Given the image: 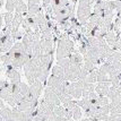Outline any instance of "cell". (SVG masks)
I'll return each mask as SVG.
<instances>
[{
  "label": "cell",
  "instance_id": "cell-35",
  "mask_svg": "<svg viewBox=\"0 0 121 121\" xmlns=\"http://www.w3.org/2000/svg\"><path fill=\"white\" fill-rule=\"evenodd\" d=\"M109 57H111V58H113V59H117V60H119V61H121V52H120V51L112 50Z\"/></svg>",
  "mask_w": 121,
  "mask_h": 121
},
{
  "label": "cell",
  "instance_id": "cell-48",
  "mask_svg": "<svg viewBox=\"0 0 121 121\" xmlns=\"http://www.w3.org/2000/svg\"><path fill=\"white\" fill-rule=\"evenodd\" d=\"M95 1H96V2H97V1H102V0H95Z\"/></svg>",
  "mask_w": 121,
  "mask_h": 121
},
{
  "label": "cell",
  "instance_id": "cell-27",
  "mask_svg": "<svg viewBox=\"0 0 121 121\" xmlns=\"http://www.w3.org/2000/svg\"><path fill=\"white\" fill-rule=\"evenodd\" d=\"M14 14L13 13H9L7 11L6 14H4V19H5V24H6V27H10L11 23H13V19H14Z\"/></svg>",
  "mask_w": 121,
  "mask_h": 121
},
{
  "label": "cell",
  "instance_id": "cell-16",
  "mask_svg": "<svg viewBox=\"0 0 121 121\" xmlns=\"http://www.w3.org/2000/svg\"><path fill=\"white\" fill-rule=\"evenodd\" d=\"M39 62H40L41 67L45 69H50L51 62H52V54H41Z\"/></svg>",
  "mask_w": 121,
  "mask_h": 121
},
{
  "label": "cell",
  "instance_id": "cell-15",
  "mask_svg": "<svg viewBox=\"0 0 121 121\" xmlns=\"http://www.w3.org/2000/svg\"><path fill=\"white\" fill-rule=\"evenodd\" d=\"M104 37H105L108 44L111 45V47L116 45V43L119 41V36H118V34H117L113 30H110V31L106 32V34L104 35Z\"/></svg>",
  "mask_w": 121,
  "mask_h": 121
},
{
  "label": "cell",
  "instance_id": "cell-46",
  "mask_svg": "<svg viewBox=\"0 0 121 121\" xmlns=\"http://www.w3.org/2000/svg\"><path fill=\"white\" fill-rule=\"evenodd\" d=\"M2 6H4V0H0V9L2 8Z\"/></svg>",
  "mask_w": 121,
  "mask_h": 121
},
{
  "label": "cell",
  "instance_id": "cell-17",
  "mask_svg": "<svg viewBox=\"0 0 121 121\" xmlns=\"http://www.w3.org/2000/svg\"><path fill=\"white\" fill-rule=\"evenodd\" d=\"M111 101L112 100H116L118 97H121V86H111L110 87V91L109 93L106 95Z\"/></svg>",
  "mask_w": 121,
  "mask_h": 121
},
{
  "label": "cell",
  "instance_id": "cell-39",
  "mask_svg": "<svg viewBox=\"0 0 121 121\" xmlns=\"http://www.w3.org/2000/svg\"><path fill=\"white\" fill-rule=\"evenodd\" d=\"M116 27H118V28H120V27H121V13H119V16L117 17Z\"/></svg>",
  "mask_w": 121,
  "mask_h": 121
},
{
  "label": "cell",
  "instance_id": "cell-1",
  "mask_svg": "<svg viewBox=\"0 0 121 121\" xmlns=\"http://www.w3.org/2000/svg\"><path fill=\"white\" fill-rule=\"evenodd\" d=\"M32 58V56L26 51L24 44L22 42H16L8 52L0 56V60L6 66H11L18 69L24 67V65Z\"/></svg>",
  "mask_w": 121,
  "mask_h": 121
},
{
  "label": "cell",
  "instance_id": "cell-37",
  "mask_svg": "<svg viewBox=\"0 0 121 121\" xmlns=\"http://www.w3.org/2000/svg\"><path fill=\"white\" fill-rule=\"evenodd\" d=\"M95 121H112V118H111V116H103L101 117V118H99V119H96Z\"/></svg>",
  "mask_w": 121,
  "mask_h": 121
},
{
  "label": "cell",
  "instance_id": "cell-20",
  "mask_svg": "<svg viewBox=\"0 0 121 121\" xmlns=\"http://www.w3.org/2000/svg\"><path fill=\"white\" fill-rule=\"evenodd\" d=\"M69 59H70L71 65H77V66H80V67H83V65H84V59L80 56V53L78 52H71Z\"/></svg>",
  "mask_w": 121,
  "mask_h": 121
},
{
  "label": "cell",
  "instance_id": "cell-22",
  "mask_svg": "<svg viewBox=\"0 0 121 121\" xmlns=\"http://www.w3.org/2000/svg\"><path fill=\"white\" fill-rule=\"evenodd\" d=\"M93 92H95L94 84H91V83H83V97H84V99L88 97V95L92 94Z\"/></svg>",
  "mask_w": 121,
  "mask_h": 121
},
{
  "label": "cell",
  "instance_id": "cell-34",
  "mask_svg": "<svg viewBox=\"0 0 121 121\" xmlns=\"http://www.w3.org/2000/svg\"><path fill=\"white\" fill-rule=\"evenodd\" d=\"M109 1H110V6L112 9H117L119 13H121V0L120 1H111V0H109Z\"/></svg>",
  "mask_w": 121,
  "mask_h": 121
},
{
  "label": "cell",
  "instance_id": "cell-10",
  "mask_svg": "<svg viewBox=\"0 0 121 121\" xmlns=\"http://www.w3.org/2000/svg\"><path fill=\"white\" fill-rule=\"evenodd\" d=\"M82 67L77 65H71L67 69H65V79L68 82H76V79H78V76L80 74Z\"/></svg>",
  "mask_w": 121,
  "mask_h": 121
},
{
  "label": "cell",
  "instance_id": "cell-33",
  "mask_svg": "<svg viewBox=\"0 0 121 121\" xmlns=\"http://www.w3.org/2000/svg\"><path fill=\"white\" fill-rule=\"evenodd\" d=\"M19 88H21L22 95L24 96V95H26L27 93H28V91H30V86H28L26 83H23V82H21V84H19Z\"/></svg>",
  "mask_w": 121,
  "mask_h": 121
},
{
  "label": "cell",
  "instance_id": "cell-6",
  "mask_svg": "<svg viewBox=\"0 0 121 121\" xmlns=\"http://www.w3.org/2000/svg\"><path fill=\"white\" fill-rule=\"evenodd\" d=\"M74 10L75 6L74 5H68L66 7H61V8H52V14L56 21L61 23L63 21H67L69 18L74 17Z\"/></svg>",
  "mask_w": 121,
  "mask_h": 121
},
{
  "label": "cell",
  "instance_id": "cell-2",
  "mask_svg": "<svg viewBox=\"0 0 121 121\" xmlns=\"http://www.w3.org/2000/svg\"><path fill=\"white\" fill-rule=\"evenodd\" d=\"M39 60H40V58H31L23 67L24 73H25V77H26L30 84L37 80V69L40 66Z\"/></svg>",
  "mask_w": 121,
  "mask_h": 121
},
{
  "label": "cell",
  "instance_id": "cell-42",
  "mask_svg": "<svg viewBox=\"0 0 121 121\" xmlns=\"http://www.w3.org/2000/svg\"><path fill=\"white\" fill-rule=\"evenodd\" d=\"M43 4L45 7H48L49 5H51V0H43Z\"/></svg>",
  "mask_w": 121,
  "mask_h": 121
},
{
  "label": "cell",
  "instance_id": "cell-28",
  "mask_svg": "<svg viewBox=\"0 0 121 121\" xmlns=\"http://www.w3.org/2000/svg\"><path fill=\"white\" fill-rule=\"evenodd\" d=\"M82 110H80V106H78V105H76L73 109V119L74 120H76V121H79L80 119H82Z\"/></svg>",
  "mask_w": 121,
  "mask_h": 121
},
{
  "label": "cell",
  "instance_id": "cell-40",
  "mask_svg": "<svg viewBox=\"0 0 121 121\" xmlns=\"http://www.w3.org/2000/svg\"><path fill=\"white\" fill-rule=\"evenodd\" d=\"M54 121H69L66 117H59V116H56L54 117Z\"/></svg>",
  "mask_w": 121,
  "mask_h": 121
},
{
  "label": "cell",
  "instance_id": "cell-3",
  "mask_svg": "<svg viewBox=\"0 0 121 121\" xmlns=\"http://www.w3.org/2000/svg\"><path fill=\"white\" fill-rule=\"evenodd\" d=\"M94 14L103 17L106 21L112 22L113 18V9L111 8L109 0H102L97 1L94 6Z\"/></svg>",
  "mask_w": 121,
  "mask_h": 121
},
{
  "label": "cell",
  "instance_id": "cell-7",
  "mask_svg": "<svg viewBox=\"0 0 121 121\" xmlns=\"http://www.w3.org/2000/svg\"><path fill=\"white\" fill-rule=\"evenodd\" d=\"M68 80H66V79H60L58 77H56V76H51V77H49L47 80V86H50V87H52L53 90L56 91V93L59 95H61L62 93H67V87H68Z\"/></svg>",
  "mask_w": 121,
  "mask_h": 121
},
{
  "label": "cell",
  "instance_id": "cell-31",
  "mask_svg": "<svg viewBox=\"0 0 121 121\" xmlns=\"http://www.w3.org/2000/svg\"><path fill=\"white\" fill-rule=\"evenodd\" d=\"M54 116H59V117H66V109L61 105H58L54 108Z\"/></svg>",
  "mask_w": 121,
  "mask_h": 121
},
{
  "label": "cell",
  "instance_id": "cell-41",
  "mask_svg": "<svg viewBox=\"0 0 121 121\" xmlns=\"http://www.w3.org/2000/svg\"><path fill=\"white\" fill-rule=\"evenodd\" d=\"M5 84H6V80H2V79H0V91L2 90L4 87H5Z\"/></svg>",
  "mask_w": 121,
  "mask_h": 121
},
{
  "label": "cell",
  "instance_id": "cell-23",
  "mask_svg": "<svg viewBox=\"0 0 121 121\" xmlns=\"http://www.w3.org/2000/svg\"><path fill=\"white\" fill-rule=\"evenodd\" d=\"M52 75L60 79H65V69L57 65V66H54L52 68Z\"/></svg>",
  "mask_w": 121,
  "mask_h": 121
},
{
  "label": "cell",
  "instance_id": "cell-13",
  "mask_svg": "<svg viewBox=\"0 0 121 121\" xmlns=\"http://www.w3.org/2000/svg\"><path fill=\"white\" fill-rule=\"evenodd\" d=\"M41 52L42 54H52L53 52V43L52 39H41Z\"/></svg>",
  "mask_w": 121,
  "mask_h": 121
},
{
  "label": "cell",
  "instance_id": "cell-11",
  "mask_svg": "<svg viewBox=\"0 0 121 121\" xmlns=\"http://www.w3.org/2000/svg\"><path fill=\"white\" fill-rule=\"evenodd\" d=\"M44 100L48 101V102H50V103L53 104L54 106H58L61 104L58 94H57L56 91L53 90L52 87H50V86H47V88L44 91Z\"/></svg>",
  "mask_w": 121,
  "mask_h": 121
},
{
  "label": "cell",
  "instance_id": "cell-29",
  "mask_svg": "<svg viewBox=\"0 0 121 121\" xmlns=\"http://www.w3.org/2000/svg\"><path fill=\"white\" fill-rule=\"evenodd\" d=\"M62 104V106L66 109V110H73L75 106L77 105V103H76V101L73 100V99H70V100H67L66 102H63V103H61Z\"/></svg>",
  "mask_w": 121,
  "mask_h": 121
},
{
  "label": "cell",
  "instance_id": "cell-38",
  "mask_svg": "<svg viewBox=\"0 0 121 121\" xmlns=\"http://www.w3.org/2000/svg\"><path fill=\"white\" fill-rule=\"evenodd\" d=\"M112 48H113L116 51H120V52H121V37L119 39V41L116 43V45H113Z\"/></svg>",
  "mask_w": 121,
  "mask_h": 121
},
{
  "label": "cell",
  "instance_id": "cell-45",
  "mask_svg": "<svg viewBox=\"0 0 121 121\" xmlns=\"http://www.w3.org/2000/svg\"><path fill=\"white\" fill-rule=\"evenodd\" d=\"M79 121H95V120L92 119V118H86V119H83V120H79Z\"/></svg>",
  "mask_w": 121,
  "mask_h": 121
},
{
  "label": "cell",
  "instance_id": "cell-30",
  "mask_svg": "<svg viewBox=\"0 0 121 121\" xmlns=\"http://www.w3.org/2000/svg\"><path fill=\"white\" fill-rule=\"evenodd\" d=\"M16 1H17V0H6V10L9 11V13L15 11Z\"/></svg>",
  "mask_w": 121,
  "mask_h": 121
},
{
  "label": "cell",
  "instance_id": "cell-21",
  "mask_svg": "<svg viewBox=\"0 0 121 121\" xmlns=\"http://www.w3.org/2000/svg\"><path fill=\"white\" fill-rule=\"evenodd\" d=\"M97 74H99V70L94 69L88 73V75L85 77L83 80H80L82 83H91V84H94L95 82H97Z\"/></svg>",
  "mask_w": 121,
  "mask_h": 121
},
{
  "label": "cell",
  "instance_id": "cell-49",
  "mask_svg": "<svg viewBox=\"0 0 121 121\" xmlns=\"http://www.w3.org/2000/svg\"><path fill=\"white\" fill-rule=\"evenodd\" d=\"M74 1H75V0H74Z\"/></svg>",
  "mask_w": 121,
  "mask_h": 121
},
{
  "label": "cell",
  "instance_id": "cell-24",
  "mask_svg": "<svg viewBox=\"0 0 121 121\" xmlns=\"http://www.w3.org/2000/svg\"><path fill=\"white\" fill-rule=\"evenodd\" d=\"M68 5H69L68 0H51L52 8H61V7H66Z\"/></svg>",
  "mask_w": 121,
  "mask_h": 121
},
{
  "label": "cell",
  "instance_id": "cell-36",
  "mask_svg": "<svg viewBox=\"0 0 121 121\" xmlns=\"http://www.w3.org/2000/svg\"><path fill=\"white\" fill-rule=\"evenodd\" d=\"M79 5H85V6H92L94 4L95 0H78Z\"/></svg>",
  "mask_w": 121,
  "mask_h": 121
},
{
  "label": "cell",
  "instance_id": "cell-12",
  "mask_svg": "<svg viewBox=\"0 0 121 121\" xmlns=\"http://www.w3.org/2000/svg\"><path fill=\"white\" fill-rule=\"evenodd\" d=\"M7 77L11 83H21V74L16 68L11 66H7Z\"/></svg>",
  "mask_w": 121,
  "mask_h": 121
},
{
  "label": "cell",
  "instance_id": "cell-25",
  "mask_svg": "<svg viewBox=\"0 0 121 121\" xmlns=\"http://www.w3.org/2000/svg\"><path fill=\"white\" fill-rule=\"evenodd\" d=\"M41 11V7L39 4H28V14L36 15Z\"/></svg>",
  "mask_w": 121,
  "mask_h": 121
},
{
  "label": "cell",
  "instance_id": "cell-47",
  "mask_svg": "<svg viewBox=\"0 0 121 121\" xmlns=\"http://www.w3.org/2000/svg\"><path fill=\"white\" fill-rule=\"evenodd\" d=\"M111 1H120V0H111Z\"/></svg>",
  "mask_w": 121,
  "mask_h": 121
},
{
  "label": "cell",
  "instance_id": "cell-19",
  "mask_svg": "<svg viewBox=\"0 0 121 121\" xmlns=\"http://www.w3.org/2000/svg\"><path fill=\"white\" fill-rule=\"evenodd\" d=\"M112 113H121V97L112 100L110 103V114Z\"/></svg>",
  "mask_w": 121,
  "mask_h": 121
},
{
  "label": "cell",
  "instance_id": "cell-32",
  "mask_svg": "<svg viewBox=\"0 0 121 121\" xmlns=\"http://www.w3.org/2000/svg\"><path fill=\"white\" fill-rule=\"evenodd\" d=\"M110 104V99L108 96H99V105L105 106Z\"/></svg>",
  "mask_w": 121,
  "mask_h": 121
},
{
  "label": "cell",
  "instance_id": "cell-44",
  "mask_svg": "<svg viewBox=\"0 0 121 121\" xmlns=\"http://www.w3.org/2000/svg\"><path fill=\"white\" fill-rule=\"evenodd\" d=\"M2 18H4V15L0 13V31H1V27H2Z\"/></svg>",
  "mask_w": 121,
  "mask_h": 121
},
{
  "label": "cell",
  "instance_id": "cell-14",
  "mask_svg": "<svg viewBox=\"0 0 121 121\" xmlns=\"http://www.w3.org/2000/svg\"><path fill=\"white\" fill-rule=\"evenodd\" d=\"M110 82H103V83H99L97 86L95 87V92L99 96H106L109 91H110Z\"/></svg>",
  "mask_w": 121,
  "mask_h": 121
},
{
  "label": "cell",
  "instance_id": "cell-18",
  "mask_svg": "<svg viewBox=\"0 0 121 121\" xmlns=\"http://www.w3.org/2000/svg\"><path fill=\"white\" fill-rule=\"evenodd\" d=\"M15 13L16 14H19V15H23V16H25L28 13V7L24 4L23 0H17L16 1Z\"/></svg>",
  "mask_w": 121,
  "mask_h": 121
},
{
  "label": "cell",
  "instance_id": "cell-9",
  "mask_svg": "<svg viewBox=\"0 0 121 121\" xmlns=\"http://www.w3.org/2000/svg\"><path fill=\"white\" fill-rule=\"evenodd\" d=\"M67 93H68L73 99H80L83 96V83L80 80L77 82H71L67 87Z\"/></svg>",
  "mask_w": 121,
  "mask_h": 121
},
{
  "label": "cell",
  "instance_id": "cell-43",
  "mask_svg": "<svg viewBox=\"0 0 121 121\" xmlns=\"http://www.w3.org/2000/svg\"><path fill=\"white\" fill-rule=\"evenodd\" d=\"M28 4H39L40 5V0H28Z\"/></svg>",
  "mask_w": 121,
  "mask_h": 121
},
{
  "label": "cell",
  "instance_id": "cell-8",
  "mask_svg": "<svg viewBox=\"0 0 121 121\" xmlns=\"http://www.w3.org/2000/svg\"><path fill=\"white\" fill-rule=\"evenodd\" d=\"M92 16V9L91 6H85V5H79L77 8V19L80 23V25H85L90 17Z\"/></svg>",
  "mask_w": 121,
  "mask_h": 121
},
{
  "label": "cell",
  "instance_id": "cell-26",
  "mask_svg": "<svg viewBox=\"0 0 121 121\" xmlns=\"http://www.w3.org/2000/svg\"><path fill=\"white\" fill-rule=\"evenodd\" d=\"M57 65L60 66L61 68L63 69H67L70 66V59L67 57V58H60V59H57Z\"/></svg>",
  "mask_w": 121,
  "mask_h": 121
},
{
  "label": "cell",
  "instance_id": "cell-4",
  "mask_svg": "<svg viewBox=\"0 0 121 121\" xmlns=\"http://www.w3.org/2000/svg\"><path fill=\"white\" fill-rule=\"evenodd\" d=\"M15 39L11 35V31L9 27H6L0 31V53L8 52L14 45Z\"/></svg>",
  "mask_w": 121,
  "mask_h": 121
},
{
  "label": "cell",
  "instance_id": "cell-5",
  "mask_svg": "<svg viewBox=\"0 0 121 121\" xmlns=\"http://www.w3.org/2000/svg\"><path fill=\"white\" fill-rule=\"evenodd\" d=\"M74 50V43L71 40H69L68 37H62L60 39L58 42V48H57V59L60 58H67L68 56L71 54Z\"/></svg>",
  "mask_w": 121,
  "mask_h": 121
}]
</instances>
